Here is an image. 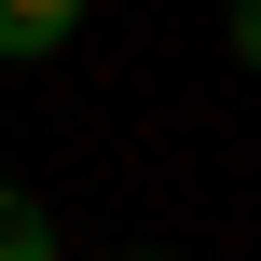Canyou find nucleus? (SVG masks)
Returning a JSON list of instances; mask_svg holds the SVG:
<instances>
[{
  "label": "nucleus",
  "mask_w": 261,
  "mask_h": 261,
  "mask_svg": "<svg viewBox=\"0 0 261 261\" xmlns=\"http://www.w3.org/2000/svg\"><path fill=\"white\" fill-rule=\"evenodd\" d=\"M234 69L261 83V0H234Z\"/></svg>",
  "instance_id": "nucleus-3"
},
{
  "label": "nucleus",
  "mask_w": 261,
  "mask_h": 261,
  "mask_svg": "<svg viewBox=\"0 0 261 261\" xmlns=\"http://www.w3.org/2000/svg\"><path fill=\"white\" fill-rule=\"evenodd\" d=\"M83 0H0V55H69Z\"/></svg>",
  "instance_id": "nucleus-1"
},
{
  "label": "nucleus",
  "mask_w": 261,
  "mask_h": 261,
  "mask_svg": "<svg viewBox=\"0 0 261 261\" xmlns=\"http://www.w3.org/2000/svg\"><path fill=\"white\" fill-rule=\"evenodd\" d=\"M0 261H55V206L0 179Z\"/></svg>",
  "instance_id": "nucleus-2"
}]
</instances>
